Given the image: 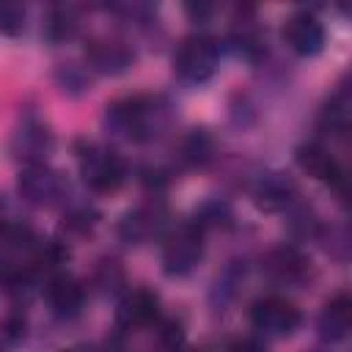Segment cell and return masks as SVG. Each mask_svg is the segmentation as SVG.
Instances as JSON below:
<instances>
[{"label": "cell", "mask_w": 352, "mask_h": 352, "mask_svg": "<svg viewBox=\"0 0 352 352\" xmlns=\"http://www.w3.org/2000/svg\"><path fill=\"white\" fill-rule=\"evenodd\" d=\"M96 223H99V214L91 206H74V209H69L63 214V228L69 234H77V236L91 234L96 228Z\"/></svg>", "instance_id": "obj_21"}, {"label": "cell", "mask_w": 352, "mask_h": 352, "mask_svg": "<svg viewBox=\"0 0 352 352\" xmlns=\"http://www.w3.org/2000/svg\"><path fill=\"white\" fill-rule=\"evenodd\" d=\"M182 157L192 165H204L212 157V138L204 129H192L184 140H182Z\"/></svg>", "instance_id": "obj_20"}, {"label": "cell", "mask_w": 352, "mask_h": 352, "mask_svg": "<svg viewBox=\"0 0 352 352\" xmlns=\"http://www.w3.org/2000/svg\"><path fill=\"white\" fill-rule=\"evenodd\" d=\"M264 270L270 278H275L280 283H300L311 272V261L305 258L302 250H297L292 245H280L264 256Z\"/></svg>", "instance_id": "obj_12"}, {"label": "cell", "mask_w": 352, "mask_h": 352, "mask_svg": "<svg viewBox=\"0 0 352 352\" xmlns=\"http://www.w3.org/2000/svg\"><path fill=\"white\" fill-rule=\"evenodd\" d=\"M228 352H264V346L256 338H236L228 344Z\"/></svg>", "instance_id": "obj_24"}, {"label": "cell", "mask_w": 352, "mask_h": 352, "mask_svg": "<svg viewBox=\"0 0 352 352\" xmlns=\"http://www.w3.org/2000/svg\"><path fill=\"white\" fill-rule=\"evenodd\" d=\"M135 52L118 38H91L85 47V63L99 74H121L132 66Z\"/></svg>", "instance_id": "obj_8"}, {"label": "cell", "mask_w": 352, "mask_h": 352, "mask_svg": "<svg viewBox=\"0 0 352 352\" xmlns=\"http://www.w3.org/2000/svg\"><path fill=\"white\" fill-rule=\"evenodd\" d=\"M104 121H107V126L116 129L118 135L143 140V138L157 135V129L162 126L165 116H162L160 99H151V96H129V99L113 102V104L107 107Z\"/></svg>", "instance_id": "obj_1"}, {"label": "cell", "mask_w": 352, "mask_h": 352, "mask_svg": "<svg viewBox=\"0 0 352 352\" xmlns=\"http://www.w3.org/2000/svg\"><path fill=\"white\" fill-rule=\"evenodd\" d=\"M300 308L286 300V297H278V294H270V297H258L253 305H250V322L256 330L267 333V336H289L297 330L300 324Z\"/></svg>", "instance_id": "obj_5"}, {"label": "cell", "mask_w": 352, "mask_h": 352, "mask_svg": "<svg viewBox=\"0 0 352 352\" xmlns=\"http://www.w3.org/2000/svg\"><path fill=\"white\" fill-rule=\"evenodd\" d=\"M55 82L63 94L69 96H80L91 88V77H88V69L80 66V63H58L55 69Z\"/></svg>", "instance_id": "obj_17"}, {"label": "cell", "mask_w": 352, "mask_h": 352, "mask_svg": "<svg viewBox=\"0 0 352 352\" xmlns=\"http://www.w3.org/2000/svg\"><path fill=\"white\" fill-rule=\"evenodd\" d=\"M297 162H300V168L308 170L314 179H319V182H324V184H330V187H336V190L344 192L346 173H344V168L338 165V160H336L327 148H322L319 143H305V146H300V148H297Z\"/></svg>", "instance_id": "obj_10"}, {"label": "cell", "mask_w": 352, "mask_h": 352, "mask_svg": "<svg viewBox=\"0 0 352 352\" xmlns=\"http://www.w3.org/2000/svg\"><path fill=\"white\" fill-rule=\"evenodd\" d=\"M352 327V302H349V294L346 292H338L324 308H322V316H319V333L330 341H341Z\"/></svg>", "instance_id": "obj_16"}, {"label": "cell", "mask_w": 352, "mask_h": 352, "mask_svg": "<svg viewBox=\"0 0 352 352\" xmlns=\"http://www.w3.org/2000/svg\"><path fill=\"white\" fill-rule=\"evenodd\" d=\"M294 192H297V187H294L292 179H286L283 173H267V176L258 179V184L253 190V198L261 209L278 212V209H286L292 204Z\"/></svg>", "instance_id": "obj_15"}, {"label": "cell", "mask_w": 352, "mask_h": 352, "mask_svg": "<svg viewBox=\"0 0 352 352\" xmlns=\"http://www.w3.org/2000/svg\"><path fill=\"white\" fill-rule=\"evenodd\" d=\"M346 126H349V102L344 94H338L322 110V129H327L333 135H344Z\"/></svg>", "instance_id": "obj_19"}, {"label": "cell", "mask_w": 352, "mask_h": 352, "mask_svg": "<svg viewBox=\"0 0 352 352\" xmlns=\"http://www.w3.org/2000/svg\"><path fill=\"white\" fill-rule=\"evenodd\" d=\"M44 30H47V36H50L52 41H66V38H72L74 30H77V14H74V8H69V6H55V8H50Z\"/></svg>", "instance_id": "obj_18"}, {"label": "cell", "mask_w": 352, "mask_h": 352, "mask_svg": "<svg viewBox=\"0 0 352 352\" xmlns=\"http://www.w3.org/2000/svg\"><path fill=\"white\" fill-rule=\"evenodd\" d=\"M52 148V132L38 121H25L11 135V154L25 165H38Z\"/></svg>", "instance_id": "obj_9"}, {"label": "cell", "mask_w": 352, "mask_h": 352, "mask_svg": "<svg viewBox=\"0 0 352 352\" xmlns=\"http://www.w3.org/2000/svg\"><path fill=\"white\" fill-rule=\"evenodd\" d=\"M182 352H198V349H182Z\"/></svg>", "instance_id": "obj_25"}, {"label": "cell", "mask_w": 352, "mask_h": 352, "mask_svg": "<svg viewBox=\"0 0 352 352\" xmlns=\"http://www.w3.org/2000/svg\"><path fill=\"white\" fill-rule=\"evenodd\" d=\"M204 256V226L198 220L179 226L165 248H162V264L168 275H187L195 270V264Z\"/></svg>", "instance_id": "obj_3"}, {"label": "cell", "mask_w": 352, "mask_h": 352, "mask_svg": "<svg viewBox=\"0 0 352 352\" xmlns=\"http://www.w3.org/2000/svg\"><path fill=\"white\" fill-rule=\"evenodd\" d=\"M80 168H82L85 184L94 192H113L124 184V176H126L124 160L99 146H88L85 154H80Z\"/></svg>", "instance_id": "obj_4"}, {"label": "cell", "mask_w": 352, "mask_h": 352, "mask_svg": "<svg viewBox=\"0 0 352 352\" xmlns=\"http://www.w3.org/2000/svg\"><path fill=\"white\" fill-rule=\"evenodd\" d=\"M162 220H165V209L160 204H143L124 214V220L118 223V236L132 245L146 242L160 231Z\"/></svg>", "instance_id": "obj_13"}, {"label": "cell", "mask_w": 352, "mask_h": 352, "mask_svg": "<svg viewBox=\"0 0 352 352\" xmlns=\"http://www.w3.org/2000/svg\"><path fill=\"white\" fill-rule=\"evenodd\" d=\"M217 41L206 33H192L179 41L173 52V72L187 82H204L214 74Z\"/></svg>", "instance_id": "obj_2"}, {"label": "cell", "mask_w": 352, "mask_h": 352, "mask_svg": "<svg viewBox=\"0 0 352 352\" xmlns=\"http://www.w3.org/2000/svg\"><path fill=\"white\" fill-rule=\"evenodd\" d=\"M143 184L148 190H162L168 184V176L160 168H143Z\"/></svg>", "instance_id": "obj_23"}, {"label": "cell", "mask_w": 352, "mask_h": 352, "mask_svg": "<svg viewBox=\"0 0 352 352\" xmlns=\"http://www.w3.org/2000/svg\"><path fill=\"white\" fill-rule=\"evenodd\" d=\"M283 41L297 55H316L324 47V28L311 11H294L283 25Z\"/></svg>", "instance_id": "obj_7"}, {"label": "cell", "mask_w": 352, "mask_h": 352, "mask_svg": "<svg viewBox=\"0 0 352 352\" xmlns=\"http://www.w3.org/2000/svg\"><path fill=\"white\" fill-rule=\"evenodd\" d=\"M47 302L55 316L69 319V316L80 314V308L85 302V286L72 275H58L47 283Z\"/></svg>", "instance_id": "obj_14"}, {"label": "cell", "mask_w": 352, "mask_h": 352, "mask_svg": "<svg viewBox=\"0 0 352 352\" xmlns=\"http://www.w3.org/2000/svg\"><path fill=\"white\" fill-rule=\"evenodd\" d=\"M160 314V297L148 289H135L129 292L118 311H116V322L124 327V330H140V327H148Z\"/></svg>", "instance_id": "obj_11"}, {"label": "cell", "mask_w": 352, "mask_h": 352, "mask_svg": "<svg viewBox=\"0 0 352 352\" xmlns=\"http://www.w3.org/2000/svg\"><path fill=\"white\" fill-rule=\"evenodd\" d=\"M25 28V6L16 0H0V33L16 36Z\"/></svg>", "instance_id": "obj_22"}, {"label": "cell", "mask_w": 352, "mask_h": 352, "mask_svg": "<svg viewBox=\"0 0 352 352\" xmlns=\"http://www.w3.org/2000/svg\"><path fill=\"white\" fill-rule=\"evenodd\" d=\"M19 192L25 201H30L36 206H50L66 195V179L44 162L28 165L19 173Z\"/></svg>", "instance_id": "obj_6"}]
</instances>
